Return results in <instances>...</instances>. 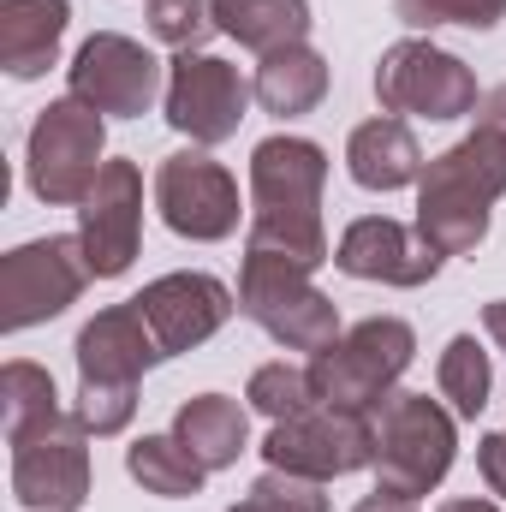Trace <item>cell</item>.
<instances>
[{
	"label": "cell",
	"instance_id": "cell-1",
	"mask_svg": "<svg viewBox=\"0 0 506 512\" xmlns=\"http://www.w3.org/2000/svg\"><path fill=\"white\" fill-rule=\"evenodd\" d=\"M322 185H328V149L310 137H262L251 149V233L245 251H274L304 262L310 274L328 251V227H322Z\"/></svg>",
	"mask_w": 506,
	"mask_h": 512
},
{
	"label": "cell",
	"instance_id": "cell-2",
	"mask_svg": "<svg viewBox=\"0 0 506 512\" xmlns=\"http://www.w3.org/2000/svg\"><path fill=\"white\" fill-rule=\"evenodd\" d=\"M506 197V131L483 126L441 149L417 179V233L441 256H471L489 239V215Z\"/></svg>",
	"mask_w": 506,
	"mask_h": 512
},
{
	"label": "cell",
	"instance_id": "cell-3",
	"mask_svg": "<svg viewBox=\"0 0 506 512\" xmlns=\"http://www.w3.org/2000/svg\"><path fill=\"white\" fill-rule=\"evenodd\" d=\"M72 358H78V399H72L78 423H84L96 441L126 435L131 411H137V382L161 364V346H155L143 310H137L131 298L96 310V316L78 328Z\"/></svg>",
	"mask_w": 506,
	"mask_h": 512
},
{
	"label": "cell",
	"instance_id": "cell-4",
	"mask_svg": "<svg viewBox=\"0 0 506 512\" xmlns=\"http://www.w3.org/2000/svg\"><path fill=\"white\" fill-rule=\"evenodd\" d=\"M239 310L251 316L256 328L286 346V352H328L346 328H340V310L334 298L310 280L304 262L274 251H245V268H239Z\"/></svg>",
	"mask_w": 506,
	"mask_h": 512
},
{
	"label": "cell",
	"instance_id": "cell-5",
	"mask_svg": "<svg viewBox=\"0 0 506 512\" xmlns=\"http://www.w3.org/2000/svg\"><path fill=\"white\" fill-rule=\"evenodd\" d=\"M411 358H417L411 322H399V316H370V322L346 328L328 352H316L304 370H310V387H316V405H340V411L376 417L381 405L393 399L399 376L411 370Z\"/></svg>",
	"mask_w": 506,
	"mask_h": 512
},
{
	"label": "cell",
	"instance_id": "cell-6",
	"mask_svg": "<svg viewBox=\"0 0 506 512\" xmlns=\"http://www.w3.org/2000/svg\"><path fill=\"white\" fill-rule=\"evenodd\" d=\"M108 120L78 102V96H60L36 114L30 143H24V179L30 191L48 203V209H78L96 185V173L108 167Z\"/></svg>",
	"mask_w": 506,
	"mask_h": 512
},
{
	"label": "cell",
	"instance_id": "cell-7",
	"mask_svg": "<svg viewBox=\"0 0 506 512\" xmlns=\"http://www.w3.org/2000/svg\"><path fill=\"white\" fill-rule=\"evenodd\" d=\"M459 459V423L429 393H393L376 411V483L429 495Z\"/></svg>",
	"mask_w": 506,
	"mask_h": 512
},
{
	"label": "cell",
	"instance_id": "cell-8",
	"mask_svg": "<svg viewBox=\"0 0 506 512\" xmlns=\"http://www.w3.org/2000/svg\"><path fill=\"white\" fill-rule=\"evenodd\" d=\"M90 280L96 274H90V256H84L78 233H48V239L6 251L0 256V328L24 334V328L54 322L60 310L78 304V292Z\"/></svg>",
	"mask_w": 506,
	"mask_h": 512
},
{
	"label": "cell",
	"instance_id": "cell-9",
	"mask_svg": "<svg viewBox=\"0 0 506 512\" xmlns=\"http://www.w3.org/2000/svg\"><path fill=\"white\" fill-rule=\"evenodd\" d=\"M376 102L381 114H411V120H465V114H477V72L459 60V54H447V48H435V42H423V36H405V42H393L387 54L376 60Z\"/></svg>",
	"mask_w": 506,
	"mask_h": 512
},
{
	"label": "cell",
	"instance_id": "cell-10",
	"mask_svg": "<svg viewBox=\"0 0 506 512\" xmlns=\"http://www.w3.org/2000/svg\"><path fill=\"white\" fill-rule=\"evenodd\" d=\"M262 459H268V471H292L310 483L352 477V471L376 465V417L340 411V405H310L268 429Z\"/></svg>",
	"mask_w": 506,
	"mask_h": 512
},
{
	"label": "cell",
	"instance_id": "cell-11",
	"mask_svg": "<svg viewBox=\"0 0 506 512\" xmlns=\"http://www.w3.org/2000/svg\"><path fill=\"white\" fill-rule=\"evenodd\" d=\"M12 495L30 512H78L90 501V429L78 411H54L12 435Z\"/></svg>",
	"mask_w": 506,
	"mask_h": 512
},
{
	"label": "cell",
	"instance_id": "cell-12",
	"mask_svg": "<svg viewBox=\"0 0 506 512\" xmlns=\"http://www.w3.org/2000/svg\"><path fill=\"white\" fill-rule=\"evenodd\" d=\"M155 209L191 245H221L239 233V179L209 149H179L155 167Z\"/></svg>",
	"mask_w": 506,
	"mask_h": 512
},
{
	"label": "cell",
	"instance_id": "cell-13",
	"mask_svg": "<svg viewBox=\"0 0 506 512\" xmlns=\"http://www.w3.org/2000/svg\"><path fill=\"white\" fill-rule=\"evenodd\" d=\"M251 84L239 78L233 60H215V54H179L167 66V126L179 137H191L197 149H215L227 137H239L245 126V108H251Z\"/></svg>",
	"mask_w": 506,
	"mask_h": 512
},
{
	"label": "cell",
	"instance_id": "cell-14",
	"mask_svg": "<svg viewBox=\"0 0 506 512\" xmlns=\"http://www.w3.org/2000/svg\"><path fill=\"white\" fill-rule=\"evenodd\" d=\"M66 84H72V96L90 102L102 120H137V114L155 108L161 60H155L143 42L120 36V30H96V36L72 54Z\"/></svg>",
	"mask_w": 506,
	"mask_h": 512
},
{
	"label": "cell",
	"instance_id": "cell-15",
	"mask_svg": "<svg viewBox=\"0 0 506 512\" xmlns=\"http://www.w3.org/2000/svg\"><path fill=\"white\" fill-rule=\"evenodd\" d=\"M78 239L96 280H120L137 262V245H143V167L137 161H108L96 173L90 197L78 203Z\"/></svg>",
	"mask_w": 506,
	"mask_h": 512
},
{
	"label": "cell",
	"instance_id": "cell-16",
	"mask_svg": "<svg viewBox=\"0 0 506 512\" xmlns=\"http://www.w3.org/2000/svg\"><path fill=\"white\" fill-rule=\"evenodd\" d=\"M131 304L143 310V322H149V334H155L161 358L197 352V346H203V340H215V334L227 328V316L239 310V304H233V292H227V280L197 274V268L149 280Z\"/></svg>",
	"mask_w": 506,
	"mask_h": 512
},
{
	"label": "cell",
	"instance_id": "cell-17",
	"mask_svg": "<svg viewBox=\"0 0 506 512\" xmlns=\"http://www.w3.org/2000/svg\"><path fill=\"white\" fill-rule=\"evenodd\" d=\"M447 256L435 251L417 227L393 221V215H364L340 233L334 268L352 280H376V286H429L441 274Z\"/></svg>",
	"mask_w": 506,
	"mask_h": 512
},
{
	"label": "cell",
	"instance_id": "cell-18",
	"mask_svg": "<svg viewBox=\"0 0 506 512\" xmlns=\"http://www.w3.org/2000/svg\"><path fill=\"white\" fill-rule=\"evenodd\" d=\"M72 0H0V66L30 84L60 60Z\"/></svg>",
	"mask_w": 506,
	"mask_h": 512
},
{
	"label": "cell",
	"instance_id": "cell-19",
	"mask_svg": "<svg viewBox=\"0 0 506 512\" xmlns=\"http://www.w3.org/2000/svg\"><path fill=\"white\" fill-rule=\"evenodd\" d=\"M423 167H429L423 161V143L411 137L405 120H393V114L364 120V126L346 137V173L364 191H405V185L423 179Z\"/></svg>",
	"mask_w": 506,
	"mask_h": 512
},
{
	"label": "cell",
	"instance_id": "cell-20",
	"mask_svg": "<svg viewBox=\"0 0 506 512\" xmlns=\"http://www.w3.org/2000/svg\"><path fill=\"white\" fill-rule=\"evenodd\" d=\"M173 435H179L209 471H227V465H239V453L251 447V417H245V405L227 399V393H197V399H185V405L173 411Z\"/></svg>",
	"mask_w": 506,
	"mask_h": 512
},
{
	"label": "cell",
	"instance_id": "cell-21",
	"mask_svg": "<svg viewBox=\"0 0 506 512\" xmlns=\"http://www.w3.org/2000/svg\"><path fill=\"white\" fill-rule=\"evenodd\" d=\"M251 90H256V102H262V114H274V120L316 114L322 96H328V60H322L310 42L280 48V54H262Z\"/></svg>",
	"mask_w": 506,
	"mask_h": 512
},
{
	"label": "cell",
	"instance_id": "cell-22",
	"mask_svg": "<svg viewBox=\"0 0 506 512\" xmlns=\"http://www.w3.org/2000/svg\"><path fill=\"white\" fill-rule=\"evenodd\" d=\"M215 24L251 54H280L310 36V0H215Z\"/></svg>",
	"mask_w": 506,
	"mask_h": 512
},
{
	"label": "cell",
	"instance_id": "cell-23",
	"mask_svg": "<svg viewBox=\"0 0 506 512\" xmlns=\"http://www.w3.org/2000/svg\"><path fill=\"white\" fill-rule=\"evenodd\" d=\"M126 471L143 483V495H155V501H191V495H203V477H209V465H203L173 429H167V435L131 441Z\"/></svg>",
	"mask_w": 506,
	"mask_h": 512
},
{
	"label": "cell",
	"instance_id": "cell-24",
	"mask_svg": "<svg viewBox=\"0 0 506 512\" xmlns=\"http://www.w3.org/2000/svg\"><path fill=\"white\" fill-rule=\"evenodd\" d=\"M435 387L441 399L453 405V417H483L489 411V393H495V370H489V352L477 346V334H453L441 364H435Z\"/></svg>",
	"mask_w": 506,
	"mask_h": 512
},
{
	"label": "cell",
	"instance_id": "cell-25",
	"mask_svg": "<svg viewBox=\"0 0 506 512\" xmlns=\"http://www.w3.org/2000/svg\"><path fill=\"white\" fill-rule=\"evenodd\" d=\"M54 411H66V405H60L54 376H48L42 364L12 358V364L0 370V417H6V441H12V435H24V429H36V423H42V417H54Z\"/></svg>",
	"mask_w": 506,
	"mask_h": 512
},
{
	"label": "cell",
	"instance_id": "cell-26",
	"mask_svg": "<svg viewBox=\"0 0 506 512\" xmlns=\"http://www.w3.org/2000/svg\"><path fill=\"white\" fill-rule=\"evenodd\" d=\"M143 18H149V36L179 48V54H203V42L221 30L215 24V0H149Z\"/></svg>",
	"mask_w": 506,
	"mask_h": 512
},
{
	"label": "cell",
	"instance_id": "cell-27",
	"mask_svg": "<svg viewBox=\"0 0 506 512\" xmlns=\"http://www.w3.org/2000/svg\"><path fill=\"white\" fill-rule=\"evenodd\" d=\"M245 399H251V411L262 417H274V423H286V417H298V411H310L316 405V387H310V370H298V364H262L245 387Z\"/></svg>",
	"mask_w": 506,
	"mask_h": 512
},
{
	"label": "cell",
	"instance_id": "cell-28",
	"mask_svg": "<svg viewBox=\"0 0 506 512\" xmlns=\"http://www.w3.org/2000/svg\"><path fill=\"white\" fill-rule=\"evenodd\" d=\"M393 18L411 30H441V24L495 30L506 18V0H393Z\"/></svg>",
	"mask_w": 506,
	"mask_h": 512
},
{
	"label": "cell",
	"instance_id": "cell-29",
	"mask_svg": "<svg viewBox=\"0 0 506 512\" xmlns=\"http://www.w3.org/2000/svg\"><path fill=\"white\" fill-rule=\"evenodd\" d=\"M227 512H328V495H322V483H310V477L262 471Z\"/></svg>",
	"mask_w": 506,
	"mask_h": 512
},
{
	"label": "cell",
	"instance_id": "cell-30",
	"mask_svg": "<svg viewBox=\"0 0 506 512\" xmlns=\"http://www.w3.org/2000/svg\"><path fill=\"white\" fill-rule=\"evenodd\" d=\"M477 471H483L489 495H501L506 501V429H495V435L477 441Z\"/></svg>",
	"mask_w": 506,
	"mask_h": 512
},
{
	"label": "cell",
	"instance_id": "cell-31",
	"mask_svg": "<svg viewBox=\"0 0 506 512\" xmlns=\"http://www.w3.org/2000/svg\"><path fill=\"white\" fill-rule=\"evenodd\" d=\"M352 512H417V495H405V489H387V483H376L364 501Z\"/></svg>",
	"mask_w": 506,
	"mask_h": 512
},
{
	"label": "cell",
	"instance_id": "cell-32",
	"mask_svg": "<svg viewBox=\"0 0 506 512\" xmlns=\"http://www.w3.org/2000/svg\"><path fill=\"white\" fill-rule=\"evenodd\" d=\"M477 120H483V126H501V131H506V84L483 90V102H477Z\"/></svg>",
	"mask_w": 506,
	"mask_h": 512
},
{
	"label": "cell",
	"instance_id": "cell-33",
	"mask_svg": "<svg viewBox=\"0 0 506 512\" xmlns=\"http://www.w3.org/2000/svg\"><path fill=\"white\" fill-rule=\"evenodd\" d=\"M483 328H489V340L506 352V298H495V304H483Z\"/></svg>",
	"mask_w": 506,
	"mask_h": 512
},
{
	"label": "cell",
	"instance_id": "cell-34",
	"mask_svg": "<svg viewBox=\"0 0 506 512\" xmlns=\"http://www.w3.org/2000/svg\"><path fill=\"white\" fill-rule=\"evenodd\" d=\"M441 512H501L495 501H483V495H459V501H447Z\"/></svg>",
	"mask_w": 506,
	"mask_h": 512
}]
</instances>
